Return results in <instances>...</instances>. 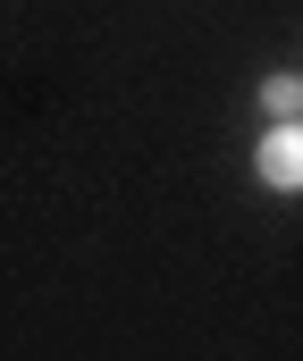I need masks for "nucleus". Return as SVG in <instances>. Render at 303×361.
<instances>
[{
  "instance_id": "nucleus-2",
  "label": "nucleus",
  "mask_w": 303,
  "mask_h": 361,
  "mask_svg": "<svg viewBox=\"0 0 303 361\" xmlns=\"http://www.w3.org/2000/svg\"><path fill=\"white\" fill-rule=\"evenodd\" d=\"M261 101H270V118H295V109H303V85H295V76H270Z\"/></svg>"
},
{
  "instance_id": "nucleus-1",
  "label": "nucleus",
  "mask_w": 303,
  "mask_h": 361,
  "mask_svg": "<svg viewBox=\"0 0 303 361\" xmlns=\"http://www.w3.org/2000/svg\"><path fill=\"white\" fill-rule=\"evenodd\" d=\"M261 177L278 185V193L303 185V126H270V135H261Z\"/></svg>"
}]
</instances>
